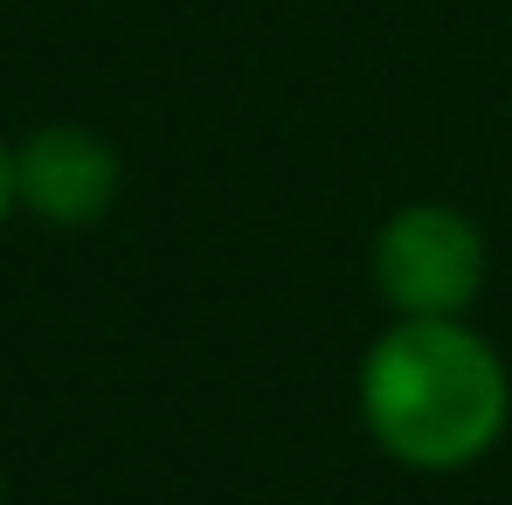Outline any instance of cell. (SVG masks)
Returning <instances> with one entry per match:
<instances>
[{
    "instance_id": "obj_2",
    "label": "cell",
    "mask_w": 512,
    "mask_h": 505,
    "mask_svg": "<svg viewBox=\"0 0 512 505\" xmlns=\"http://www.w3.org/2000/svg\"><path fill=\"white\" fill-rule=\"evenodd\" d=\"M374 284L409 319H457L485 284V243L457 208H402L374 243Z\"/></svg>"
},
{
    "instance_id": "obj_1",
    "label": "cell",
    "mask_w": 512,
    "mask_h": 505,
    "mask_svg": "<svg viewBox=\"0 0 512 505\" xmlns=\"http://www.w3.org/2000/svg\"><path fill=\"white\" fill-rule=\"evenodd\" d=\"M506 367L457 319H402L374 339L360 374V409L388 457L416 471H457L485 457L506 429Z\"/></svg>"
},
{
    "instance_id": "obj_3",
    "label": "cell",
    "mask_w": 512,
    "mask_h": 505,
    "mask_svg": "<svg viewBox=\"0 0 512 505\" xmlns=\"http://www.w3.org/2000/svg\"><path fill=\"white\" fill-rule=\"evenodd\" d=\"M14 194L63 229L97 222L118 201V153L84 132V125H42L21 153H14Z\"/></svg>"
},
{
    "instance_id": "obj_4",
    "label": "cell",
    "mask_w": 512,
    "mask_h": 505,
    "mask_svg": "<svg viewBox=\"0 0 512 505\" xmlns=\"http://www.w3.org/2000/svg\"><path fill=\"white\" fill-rule=\"evenodd\" d=\"M21 194H14V153L0 146V222H7V208H14Z\"/></svg>"
}]
</instances>
